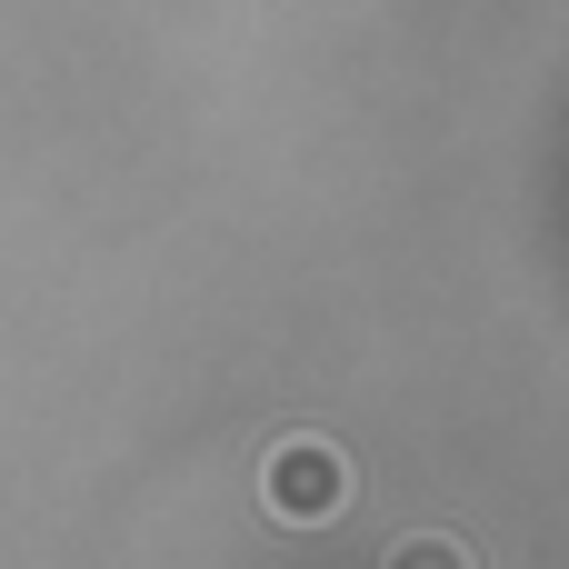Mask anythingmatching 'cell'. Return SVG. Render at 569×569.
<instances>
[{
	"mask_svg": "<svg viewBox=\"0 0 569 569\" xmlns=\"http://www.w3.org/2000/svg\"><path fill=\"white\" fill-rule=\"evenodd\" d=\"M260 500H270L280 520H330V510L350 500V460H340V450H320V440H290V450H270Z\"/></svg>",
	"mask_w": 569,
	"mask_h": 569,
	"instance_id": "6da1fadb",
	"label": "cell"
},
{
	"mask_svg": "<svg viewBox=\"0 0 569 569\" xmlns=\"http://www.w3.org/2000/svg\"><path fill=\"white\" fill-rule=\"evenodd\" d=\"M380 569H470V550H460L450 530H410V540H400Z\"/></svg>",
	"mask_w": 569,
	"mask_h": 569,
	"instance_id": "7a4b0ae2",
	"label": "cell"
}]
</instances>
